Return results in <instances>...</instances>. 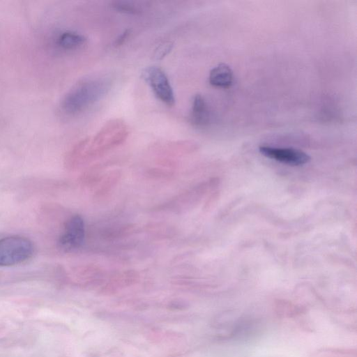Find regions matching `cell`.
<instances>
[{"instance_id": "obj_8", "label": "cell", "mask_w": 357, "mask_h": 357, "mask_svg": "<svg viewBox=\"0 0 357 357\" xmlns=\"http://www.w3.org/2000/svg\"><path fill=\"white\" fill-rule=\"evenodd\" d=\"M86 38L81 34L73 31L61 33L57 38L58 45L63 50H75L84 44Z\"/></svg>"}, {"instance_id": "obj_5", "label": "cell", "mask_w": 357, "mask_h": 357, "mask_svg": "<svg viewBox=\"0 0 357 357\" xmlns=\"http://www.w3.org/2000/svg\"><path fill=\"white\" fill-rule=\"evenodd\" d=\"M259 150L265 157L288 165L300 166L310 160V155L306 153L293 148L261 146Z\"/></svg>"}, {"instance_id": "obj_12", "label": "cell", "mask_w": 357, "mask_h": 357, "mask_svg": "<svg viewBox=\"0 0 357 357\" xmlns=\"http://www.w3.org/2000/svg\"><path fill=\"white\" fill-rule=\"evenodd\" d=\"M129 34H130L129 30L124 31L121 35H119L118 36V38L114 41L115 45L119 46V45H122L125 42L126 38L128 37Z\"/></svg>"}, {"instance_id": "obj_4", "label": "cell", "mask_w": 357, "mask_h": 357, "mask_svg": "<svg viewBox=\"0 0 357 357\" xmlns=\"http://www.w3.org/2000/svg\"><path fill=\"white\" fill-rule=\"evenodd\" d=\"M85 236L84 222L79 215L70 217L66 222L59 238L60 248L70 252L80 248Z\"/></svg>"}, {"instance_id": "obj_9", "label": "cell", "mask_w": 357, "mask_h": 357, "mask_svg": "<svg viewBox=\"0 0 357 357\" xmlns=\"http://www.w3.org/2000/svg\"><path fill=\"white\" fill-rule=\"evenodd\" d=\"M121 178L119 172H112L102 181L99 188L95 193L97 199L103 198L107 196L116 185Z\"/></svg>"}, {"instance_id": "obj_2", "label": "cell", "mask_w": 357, "mask_h": 357, "mask_svg": "<svg viewBox=\"0 0 357 357\" xmlns=\"http://www.w3.org/2000/svg\"><path fill=\"white\" fill-rule=\"evenodd\" d=\"M33 253V243L25 237L11 236L0 239V266L20 264L29 259Z\"/></svg>"}, {"instance_id": "obj_1", "label": "cell", "mask_w": 357, "mask_h": 357, "mask_svg": "<svg viewBox=\"0 0 357 357\" xmlns=\"http://www.w3.org/2000/svg\"><path fill=\"white\" fill-rule=\"evenodd\" d=\"M110 82L106 79H87L75 84L63 97L60 112L68 116L86 110L100 100L109 89Z\"/></svg>"}, {"instance_id": "obj_10", "label": "cell", "mask_w": 357, "mask_h": 357, "mask_svg": "<svg viewBox=\"0 0 357 357\" xmlns=\"http://www.w3.org/2000/svg\"><path fill=\"white\" fill-rule=\"evenodd\" d=\"M112 7L118 12L130 15H137L140 13L138 6L127 1H113Z\"/></svg>"}, {"instance_id": "obj_11", "label": "cell", "mask_w": 357, "mask_h": 357, "mask_svg": "<svg viewBox=\"0 0 357 357\" xmlns=\"http://www.w3.org/2000/svg\"><path fill=\"white\" fill-rule=\"evenodd\" d=\"M172 45H171L170 43H165V44H162V45H160L159 47V49L158 50L156 51L155 52V56L158 58V59H162V57H164L167 54L169 53V52L172 49Z\"/></svg>"}, {"instance_id": "obj_3", "label": "cell", "mask_w": 357, "mask_h": 357, "mask_svg": "<svg viewBox=\"0 0 357 357\" xmlns=\"http://www.w3.org/2000/svg\"><path fill=\"white\" fill-rule=\"evenodd\" d=\"M142 77L160 101L169 107L174 105L173 89L161 68L156 66L149 67L143 71Z\"/></svg>"}, {"instance_id": "obj_7", "label": "cell", "mask_w": 357, "mask_h": 357, "mask_svg": "<svg viewBox=\"0 0 357 357\" xmlns=\"http://www.w3.org/2000/svg\"><path fill=\"white\" fill-rule=\"evenodd\" d=\"M233 80V71L225 63H220L210 71L208 81L213 86L229 88L232 84Z\"/></svg>"}, {"instance_id": "obj_6", "label": "cell", "mask_w": 357, "mask_h": 357, "mask_svg": "<svg viewBox=\"0 0 357 357\" xmlns=\"http://www.w3.org/2000/svg\"><path fill=\"white\" fill-rule=\"evenodd\" d=\"M190 119L192 124L199 128L204 127L209 123V109L206 100L200 94L194 97Z\"/></svg>"}]
</instances>
